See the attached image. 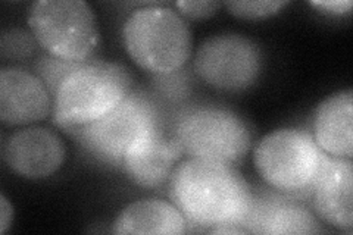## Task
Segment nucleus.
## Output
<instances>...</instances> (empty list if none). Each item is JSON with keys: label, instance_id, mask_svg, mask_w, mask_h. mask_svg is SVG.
I'll use <instances>...</instances> for the list:
<instances>
[{"label": "nucleus", "instance_id": "nucleus-1", "mask_svg": "<svg viewBox=\"0 0 353 235\" xmlns=\"http://www.w3.org/2000/svg\"><path fill=\"white\" fill-rule=\"evenodd\" d=\"M170 197L199 231L241 227L253 205V193L233 165L189 158L170 176Z\"/></svg>", "mask_w": 353, "mask_h": 235}, {"label": "nucleus", "instance_id": "nucleus-2", "mask_svg": "<svg viewBox=\"0 0 353 235\" xmlns=\"http://www.w3.org/2000/svg\"><path fill=\"white\" fill-rule=\"evenodd\" d=\"M131 75L115 62H83L53 94V122L74 134L101 119L130 94Z\"/></svg>", "mask_w": 353, "mask_h": 235}, {"label": "nucleus", "instance_id": "nucleus-3", "mask_svg": "<svg viewBox=\"0 0 353 235\" xmlns=\"http://www.w3.org/2000/svg\"><path fill=\"white\" fill-rule=\"evenodd\" d=\"M127 53L139 68L168 75L189 61L193 34L184 17L165 5H148L132 10L123 27Z\"/></svg>", "mask_w": 353, "mask_h": 235}, {"label": "nucleus", "instance_id": "nucleus-4", "mask_svg": "<svg viewBox=\"0 0 353 235\" xmlns=\"http://www.w3.org/2000/svg\"><path fill=\"white\" fill-rule=\"evenodd\" d=\"M27 21L39 46L66 62H85L101 39L96 15L84 0H39Z\"/></svg>", "mask_w": 353, "mask_h": 235}, {"label": "nucleus", "instance_id": "nucleus-5", "mask_svg": "<svg viewBox=\"0 0 353 235\" xmlns=\"http://www.w3.org/2000/svg\"><path fill=\"white\" fill-rule=\"evenodd\" d=\"M327 156L311 132L281 128L259 141L253 153V163L270 187L293 194L311 190Z\"/></svg>", "mask_w": 353, "mask_h": 235}, {"label": "nucleus", "instance_id": "nucleus-6", "mask_svg": "<svg viewBox=\"0 0 353 235\" xmlns=\"http://www.w3.org/2000/svg\"><path fill=\"white\" fill-rule=\"evenodd\" d=\"M183 153L189 158L236 165L248 154L252 134L233 110L199 108L187 112L174 131Z\"/></svg>", "mask_w": 353, "mask_h": 235}, {"label": "nucleus", "instance_id": "nucleus-7", "mask_svg": "<svg viewBox=\"0 0 353 235\" xmlns=\"http://www.w3.org/2000/svg\"><path fill=\"white\" fill-rule=\"evenodd\" d=\"M162 122L158 106L140 92L130 93L123 102L72 136L93 158L112 166H123L130 145L148 130Z\"/></svg>", "mask_w": 353, "mask_h": 235}, {"label": "nucleus", "instance_id": "nucleus-8", "mask_svg": "<svg viewBox=\"0 0 353 235\" xmlns=\"http://www.w3.org/2000/svg\"><path fill=\"white\" fill-rule=\"evenodd\" d=\"M262 53L258 44L236 32L206 39L194 54V71L218 90H246L262 72Z\"/></svg>", "mask_w": 353, "mask_h": 235}, {"label": "nucleus", "instance_id": "nucleus-9", "mask_svg": "<svg viewBox=\"0 0 353 235\" xmlns=\"http://www.w3.org/2000/svg\"><path fill=\"white\" fill-rule=\"evenodd\" d=\"M2 156L6 166L27 180H44L59 171L66 159V147L59 134L28 125L5 140Z\"/></svg>", "mask_w": 353, "mask_h": 235}, {"label": "nucleus", "instance_id": "nucleus-10", "mask_svg": "<svg viewBox=\"0 0 353 235\" xmlns=\"http://www.w3.org/2000/svg\"><path fill=\"white\" fill-rule=\"evenodd\" d=\"M183 154L179 140L174 134L168 136L159 122L130 145L121 167L132 183L154 188L170 180Z\"/></svg>", "mask_w": 353, "mask_h": 235}, {"label": "nucleus", "instance_id": "nucleus-11", "mask_svg": "<svg viewBox=\"0 0 353 235\" xmlns=\"http://www.w3.org/2000/svg\"><path fill=\"white\" fill-rule=\"evenodd\" d=\"M50 92L40 76L18 66L0 71V121L6 127H27L48 118Z\"/></svg>", "mask_w": 353, "mask_h": 235}, {"label": "nucleus", "instance_id": "nucleus-12", "mask_svg": "<svg viewBox=\"0 0 353 235\" xmlns=\"http://www.w3.org/2000/svg\"><path fill=\"white\" fill-rule=\"evenodd\" d=\"M318 216L340 231L353 229L352 159L327 156L311 187Z\"/></svg>", "mask_w": 353, "mask_h": 235}, {"label": "nucleus", "instance_id": "nucleus-13", "mask_svg": "<svg viewBox=\"0 0 353 235\" xmlns=\"http://www.w3.org/2000/svg\"><path fill=\"white\" fill-rule=\"evenodd\" d=\"M314 140L325 154L353 158V92L352 88L323 100L314 116Z\"/></svg>", "mask_w": 353, "mask_h": 235}, {"label": "nucleus", "instance_id": "nucleus-14", "mask_svg": "<svg viewBox=\"0 0 353 235\" xmlns=\"http://www.w3.org/2000/svg\"><path fill=\"white\" fill-rule=\"evenodd\" d=\"M243 229L250 234H316L318 221L305 206L296 201L268 196L255 197Z\"/></svg>", "mask_w": 353, "mask_h": 235}, {"label": "nucleus", "instance_id": "nucleus-15", "mask_svg": "<svg viewBox=\"0 0 353 235\" xmlns=\"http://www.w3.org/2000/svg\"><path fill=\"white\" fill-rule=\"evenodd\" d=\"M187 219L174 203L161 198L137 200L121 210L112 223L114 234L181 235Z\"/></svg>", "mask_w": 353, "mask_h": 235}, {"label": "nucleus", "instance_id": "nucleus-16", "mask_svg": "<svg viewBox=\"0 0 353 235\" xmlns=\"http://www.w3.org/2000/svg\"><path fill=\"white\" fill-rule=\"evenodd\" d=\"M37 40L31 31L22 28H8L0 36V54L3 59L24 61L36 53Z\"/></svg>", "mask_w": 353, "mask_h": 235}, {"label": "nucleus", "instance_id": "nucleus-17", "mask_svg": "<svg viewBox=\"0 0 353 235\" xmlns=\"http://www.w3.org/2000/svg\"><path fill=\"white\" fill-rule=\"evenodd\" d=\"M289 2L283 0H233L225 2L231 15L243 19H261L275 15Z\"/></svg>", "mask_w": 353, "mask_h": 235}, {"label": "nucleus", "instance_id": "nucleus-18", "mask_svg": "<svg viewBox=\"0 0 353 235\" xmlns=\"http://www.w3.org/2000/svg\"><path fill=\"white\" fill-rule=\"evenodd\" d=\"M180 14L189 19H205L216 14L221 2L216 0H183L175 3Z\"/></svg>", "mask_w": 353, "mask_h": 235}, {"label": "nucleus", "instance_id": "nucleus-19", "mask_svg": "<svg viewBox=\"0 0 353 235\" xmlns=\"http://www.w3.org/2000/svg\"><path fill=\"white\" fill-rule=\"evenodd\" d=\"M311 5L333 15H343L352 8L350 0H331V2L327 0V2H311Z\"/></svg>", "mask_w": 353, "mask_h": 235}, {"label": "nucleus", "instance_id": "nucleus-20", "mask_svg": "<svg viewBox=\"0 0 353 235\" xmlns=\"http://www.w3.org/2000/svg\"><path fill=\"white\" fill-rule=\"evenodd\" d=\"M14 219V207L5 194L0 196V234H5Z\"/></svg>", "mask_w": 353, "mask_h": 235}]
</instances>
